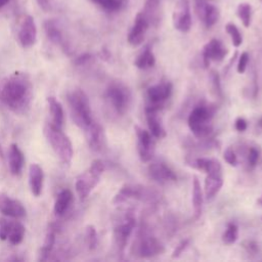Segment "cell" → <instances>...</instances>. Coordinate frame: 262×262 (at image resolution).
Returning <instances> with one entry per match:
<instances>
[{
	"instance_id": "obj_1",
	"label": "cell",
	"mask_w": 262,
	"mask_h": 262,
	"mask_svg": "<svg viewBox=\"0 0 262 262\" xmlns=\"http://www.w3.org/2000/svg\"><path fill=\"white\" fill-rule=\"evenodd\" d=\"M32 85L27 75L15 73L3 81L0 87V99L12 112L23 114L29 107Z\"/></svg>"
},
{
	"instance_id": "obj_2",
	"label": "cell",
	"mask_w": 262,
	"mask_h": 262,
	"mask_svg": "<svg viewBox=\"0 0 262 262\" xmlns=\"http://www.w3.org/2000/svg\"><path fill=\"white\" fill-rule=\"evenodd\" d=\"M43 132L51 148L58 157V159L63 164L69 165L72 162L74 150L72 141L70 140L68 135L63 133L61 128L53 125L52 123H47L44 126Z\"/></svg>"
},
{
	"instance_id": "obj_3",
	"label": "cell",
	"mask_w": 262,
	"mask_h": 262,
	"mask_svg": "<svg viewBox=\"0 0 262 262\" xmlns=\"http://www.w3.org/2000/svg\"><path fill=\"white\" fill-rule=\"evenodd\" d=\"M214 113L215 108L210 104H199L190 112L187 124L196 138L203 139L212 133V119Z\"/></svg>"
},
{
	"instance_id": "obj_4",
	"label": "cell",
	"mask_w": 262,
	"mask_h": 262,
	"mask_svg": "<svg viewBox=\"0 0 262 262\" xmlns=\"http://www.w3.org/2000/svg\"><path fill=\"white\" fill-rule=\"evenodd\" d=\"M68 101L74 122L81 129H85L94 120L87 94L82 89H75L68 95Z\"/></svg>"
},
{
	"instance_id": "obj_5",
	"label": "cell",
	"mask_w": 262,
	"mask_h": 262,
	"mask_svg": "<svg viewBox=\"0 0 262 262\" xmlns=\"http://www.w3.org/2000/svg\"><path fill=\"white\" fill-rule=\"evenodd\" d=\"M136 219L133 210H126L121 214L114 225V244L117 253L120 255L124 254L128 239L135 227Z\"/></svg>"
},
{
	"instance_id": "obj_6",
	"label": "cell",
	"mask_w": 262,
	"mask_h": 262,
	"mask_svg": "<svg viewBox=\"0 0 262 262\" xmlns=\"http://www.w3.org/2000/svg\"><path fill=\"white\" fill-rule=\"evenodd\" d=\"M104 171V164L101 160H94L90 167L83 172L76 181V190L81 200H85L93 188L98 184Z\"/></svg>"
},
{
	"instance_id": "obj_7",
	"label": "cell",
	"mask_w": 262,
	"mask_h": 262,
	"mask_svg": "<svg viewBox=\"0 0 262 262\" xmlns=\"http://www.w3.org/2000/svg\"><path fill=\"white\" fill-rule=\"evenodd\" d=\"M164 252L165 247L162 242L149 234L145 229H140L131 248L132 255L139 258H151L161 255Z\"/></svg>"
},
{
	"instance_id": "obj_8",
	"label": "cell",
	"mask_w": 262,
	"mask_h": 262,
	"mask_svg": "<svg viewBox=\"0 0 262 262\" xmlns=\"http://www.w3.org/2000/svg\"><path fill=\"white\" fill-rule=\"evenodd\" d=\"M105 96L116 113L121 116L126 114L132 100L130 90L121 82H112L106 88Z\"/></svg>"
},
{
	"instance_id": "obj_9",
	"label": "cell",
	"mask_w": 262,
	"mask_h": 262,
	"mask_svg": "<svg viewBox=\"0 0 262 262\" xmlns=\"http://www.w3.org/2000/svg\"><path fill=\"white\" fill-rule=\"evenodd\" d=\"M154 194L147 188L141 185L124 184L120 190L116 193L113 199L115 205L123 204L129 200H140V201H151L154 200Z\"/></svg>"
},
{
	"instance_id": "obj_10",
	"label": "cell",
	"mask_w": 262,
	"mask_h": 262,
	"mask_svg": "<svg viewBox=\"0 0 262 262\" xmlns=\"http://www.w3.org/2000/svg\"><path fill=\"white\" fill-rule=\"evenodd\" d=\"M172 89V84L170 82H160L154 86H150L146 91L148 100L147 106L160 111L165 101L170 98Z\"/></svg>"
},
{
	"instance_id": "obj_11",
	"label": "cell",
	"mask_w": 262,
	"mask_h": 262,
	"mask_svg": "<svg viewBox=\"0 0 262 262\" xmlns=\"http://www.w3.org/2000/svg\"><path fill=\"white\" fill-rule=\"evenodd\" d=\"M134 130L137 137V151L140 160L144 163L151 161L156 149V144L152 139L154 136L149 131H146L139 126H135Z\"/></svg>"
},
{
	"instance_id": "obj_12",
	"label": "cell",
	"mask_w": 262,
	"mask_h": 262,
	"mask_svg": "<svg viewBox=\"0 0 262 262\" xmlns=\"http://www.w3.org/2000/svg\"><path fill=\"white\" fill-rule=\"evenodd\" d=\"M191 14L188 0H178L173 11V26L181 32L186 33L191 28Z\"/></svg>"
},
{
	"instance_id": "obj_13",
	"label": "cell",
	"mask_w": 262,
	"mask_h": 262,
	"mask_svg": "<svg viewBox=\"0 0 262 262\" xmlns=\"http://www.w3.org/2000/svg\"><path fill=\"white\" fill-rule=\"evenodd\" d=\"M147 174L149 178L160 184L175 182L177 180L175 172L162 161H156L150 163L147 168Z\"/></svg>"
},
{
	"instance_id": "obj_14",
	"label": "cell",
	"mask_w": 262,
	"mask_h": 262,
	"mask_svg": "<svg viewBox=\"0 0 262 262\" xmlns=\"http://www.w3.org/2000/svg\"><path fill=\"white\" fill-rule=\"evenodd\" d=\"M149 26L150 25H149L146 16L143 14V12L142 11L138 12L134 18L133 26L131 27V29L128 33V36H127L128 43L132 46L140 45L145 38V34H146Z\"/></svg>"
},
{
	"instance_id": "obj_15",
	"label": "cell",
	"mask_w": 262,
	"mask_h": 262,
	"mask_svg": "<svg viewBox=\"0 0 262 262\" xmlns=\"http://www.w3.org/2000/svg\"><path fill=\"white\" fill-rule=\"evenodd\" d=\"M37 40V26L31 15H26L21 20L18 30V41L25 48L32 47Z\"/></svg>"
},
{
	"instance_id": "obj_16",
	"label": "cell",
	"mask_w": 262,
	"mask_h": 262,
	"mask_svg": "<svg viewBox=\"0 0 262 262\" xmlns=\"http://www.w3.org/2000/svg\"><path fill=\"white\" fill-rule=\"evenodd\" d=\"M84 131L89 147L96 152L102 151L105 146V135L101 125L93 121L84 129Z\"/></svg>"
},
{
	"instance_id": "obj_17",
	"label": "cell",
	"mask_w": 262,
	"mask_h": 262,
	"mask_svg": "<svg viewBox=\"0 0 262 262\" xmlns=\"http://www.w3.org/2000/svg\"><path fill=\"white\" fill-rule=\"evenodd\" d=\"M227 54V49L218 39H212L203 48L204 67L208 68L210 61H221Z\"/></svg>"
},
{
	"instance_id": "obj_18",
	"label": "cell",
	"mask_w": 262,
	"mask_h": 262,
	"mask_svg": "<svg viewBox=\"0 0 262 262\" xmlns=\"http://www.w3.org/2000/svg\"><path fill=\"white\" fill-rule=\"evenodd\" d=\"M0 213L11 218H23L26 216V208L15 199L6 193H0Z\"/></svg>"
},
{
	"instance_id": "obj_19",
	"label": "cell",
	"mask_w": 262,
	"mask_h": 262,
	"mask_svg": "<svg viewBox=\"0 0 262 262\" xmlns=\"http://www.w3.org/2000/svg\"><path fill=\"white\" fill-rule=\"evenodd\" d=\"M194 11L206 28L213 27L219 19V9L209 2H195Z\"/></svg>"
},
{
	"instance_id": "obj_20",
	"label": "cell",
	"mask_w": 262,
	"mask_h": 262,
	"mask_svg": "<svg viewBox=\"0 0 262 262\" xmlns=\"http://www.w3.org/2000/svg\"><path fill=\"white\" fill-rule=\"evenodd\" d=\"M223 185L222 171H214L206 174L205 195L207 200L214 199Z\"/></svg>"
},
{
	"instance_id": "obj_21",
	"label": "cell",
	"mask_w": 262,
	"mask_h": 262,
	"mask_svg": "<svg viewBox=\"0 0 262 262\" xmlns=\"http://www.w3.org/2000/svg\"><path fill=\"white\" fill-rule=\"evenodd\" d=\"M158 110L146 106L145 107V119L147 122V126L150 134L158 139H162L166 136V131L159 119Z\"/></svg>"
},
{
	"instance_id": "obj_22",
	"label": "cell",
	"mask_w": 262,
	"mask_h": 262,
	"mask_svg": "<svg viewBox=\"0 0 262 262\" xmlns=\"http://www.w3.org/2000/svg\"><path fill=\"white\" fill-rule=\"evenodd\" d=\"M44 173L42 168L38 164H32L29 169V185L32 193L35 196H39L43 188Z\"/></svg>"
},
{
	"instance_id": "obj_23",
	"label": "cell",
	"mask_w": 262,
	"mask_h": 262,
	"mask_svg": "<svg viewBox=\"0 0 262 262\" xmlns=\"http://www.w3.org/2000/svg\"><path fill=\"white\" fill-rule=\"evenodd\" d=\"M25 163L23 151L19 149L17 144L12 143L8 149V165L12 175H19Z\"/></svg>"
},
{
	"instance_id": "obj_24",
	"label": "cell",
	"mask_w": 262,
	"mask_h": 262,
	"mask_svg": "<svg viewBox=\"0 0 262 262\" xmlns=\"http://www.w3.org/2000/svg\"><path fill=\"white\" fill-rule=\"evenodd\" d=\"M188 164L198 170H201L203 172L210 173L214 171H222V167L219 161L211 158H196L192 161L188 162Z\"/></svg>"
},
{
	"instance_id": "obj_25",
	"label": "cell",
	"mask_w": 262,
	"mask_h": 262,
	"mask_svg": "<svg viewBox=\"0 0 262 262\" xmlns=\"http://www.w3.org/2000/svg\"><path fill=\"white\" fill-rule=\"evenodd\" d=\"M47 103H48L49 113L51 116V123L61 128L64 121V114H63V108L61 103L54 96H49L47 98Z\"/></svg>"
},
{
	"instance_id": "obj_26",
	"label": "cell",
	"mask_w": 262,
	"mask_h": 262,
	"mask_svg": "<svg viewBox=\"0 0 262 262\" xmlns=\"http://www.w3.org/2000/svg\"><path fill=\"white\" fill-rule=\"evenodd\" d=\"M161 0H145L143 5V14L146 16L149 25L157 26L160 21Z\"/></svg>"
},
{
	"instance_id": "obj_27",
	"label": "cell",
	"mask_w": 262,
	"mask_h": 262,
	"mask_svg": "<svg viewBox=\"0 0 262 262\" xmlns=\"http://www.w3.org/2000/svg\"><path fill=\"white\" fill-rule=\"evenodd\" d=\"M155 63H156V57L149 45H146L134 60L135 67L141 70L150 69L155 66Z\"/></svg>"
},
{
	"instance_id": "obj_28",
	"label": "cell",
	"mask_w": 262,
	"mask_h": 262,
	"mask_svg": "<svg viewBox=\"0 0 262 262\" xmlns=\"http://www.w3.org/2000/svg\"><path fill=\"white\" fill-rule=\"evenodd\" d=\"M203 191L202 186L199 181V178L196 176H193L192 180V206H193V212H194V218H199L202 214L203 210Z\"/></svg>"
},
{
	"instance_id": "obj_29",
	"label": "cell",
	"mask_w": 262,
	"mask_h": 262,
	"mask_svg": "<svg viewBox=\"0 0 262 262\" xmlns=\"http://www.w3.org/2000/svg\"><path fill=\"white\" fill-rule=\"evenodd\" d=\"M73 202V192L70 189L61 190L55 200L54 203V213L57 216H61L69 209L70 205Z\"/></svg>"
},
{
	"instance_id": "obj_30",
	"label": "cell",
	"mask_w": 262,
	"mask_h": 262,
	"mask_svg": "<svg viewBox=\"0 0 262 262\" xmlns=\"http://www.w3.org/2000/svg\"><path fill=\"white\" fill-rule=\"evenodd\" d=\"M45 33L48 39L54 44H61L62 43V34L54 19H47L44 24Z\"/></svg>"
},
{
	"instance_id": "obj_31",
	"label": "cell",
	"mask_w": 262,
	"mask_h": 262,
	"mask_svg": "<svg viewBox=\"0 0 262 262\" xmlns=\"http://www.w3.org/2000/svg\"><path fill=\"white\" fill-rule=\"evenodd\" d=\"M25 226L18 221H12L7 239L11 245H18L21 243L25 236Z\"/></svg>"
},
{
	"instance_id": "obj_32",
	"label": "cell",
	"mask_w": 262,
	"mask_h": 262,
	"mask_svg": "<svg viewBox=\"0 0 262 262\" xmlns=\"http://www.w3.org/2000/svg\"><path fill=\"white\" fill-rule=\"evenodd\" d=\"M236 14L243 25L246 28H249L251 25V19H252V7L249 3L243 2L237 5L236 8Z\"/></svg>"
},
{
	"instance_id": "obj_33",
	"label": "cell",
	"mask_w": 262,
	"mask_h": 262,
	"mask_svg": "<svg viewBox=\"0 0 262 262\" xmlns=\"http://www.w3.org/2000/svg\"><path fill=\"white\" fill-rule=\"evenodd\" d=\"M54 242H55V233H54V231L50 230V231L47 232L46 237H45L44 243H43V246H42V248L40 250L39 260L44 261V260H46L48 258L50 252L52 251Z\"/></svg>"
},
{
	"instance_id": "obj_34",
	"label": "cell",
	"mask_w": 262,
	"mask_h": 262,
	"mask_svg": "<svg viewBox=\"0 0 262 262\" xmlns=\"http://www.w3.org/2000/svg\"><path fill=\"white\" fill-rule=\"evenodd\" d=\"M94 3L99 5L102 9L110 12H115L125 5L126 0H92Z\"/></svg>"
},
{
	"instance_id": "obj_35",
	"label": "cell",
	"mask_w": 262,
	"mask_h": 262,
	"mask_svg": "<svg viewBox=\"0 0 262 262\" xmlns=\"http://www.w3.org/2000/svg\"><path fill=\"white\" fill-rule=\"evenodd\" d=\"M238 238V228L237 226L230 222L227 224L225 231L222 234V241L225 245H232Z\"/></svg>"
},
{
	"instance_id": "obj_36",
	"label": "cell",
	"mask_w": 262,
	"mask_h": 262,
	"mask_svg": "<svg viewBox=\"0 0 262 262\" xmlns=\"http://www.w3.org/2000/svg\"><path fill=\"white\" fill-rule=\"evenodd\" d=\"M225 31L227 32V34L230 36L232 45L234 47H238L242 43H243V37L242 34L239 32V30L237 29V27L232 24V23H228L225 26Z\"/></svg>"
},
{
	"instance_id": "obj_37",
	"label": "cell",
	"mask_w": 262,
	"mask_h": 262,
	"mask_svg": "<svg viewBox=\"0 0 262 262\" xmlns=\"http://www.w3.org/2000/svg\"><path fill=\"white\" fill-rule=\"evenodd\" d=\"M210 80H211V84H212V89L215 92L216 96L222 98L223 91H222V87H221V81H220L219 74L216 71L212 70L210 73Z\"/></svg>"
},
{
	"instance_id": "obj_38",
	"label": "cell",
	"mask_w": 262,
	"mask_h": 262,
	"mask_svg": "<svg viewBox=\"0 0 262 262\" xmlns=\"http://www.w3.org/2000/svg\"><path fill=\"white\" fill-rule=\"evenodd\" d=\"M85 236H86V242H87L88 248L90 250H94L97 246V233H96L95 227L93 225H88L86 227Z\"/></svg>"
},
{
	"instance_id": "obj_39",
	"label": "cell",
	"mask_w": 262,
	"mask_h": 262,
	"mask_svg": "<svg viewBox=\"0 0 262 262\" xmlns=\"http://www.w3.org/2000/svg\"><path fill=\"white\" fill-rule=\"evenodd\" d=\"M11 222L7 220L6 218L0 217V239L1 241H5L7 239L9 230H10V226H11Z\"/></svg>"
},
{
	"instance_id": "obj_40",
	"label": "cell",
	"mask_w": 262,
	"mask_h": 262,
	"mask_svg": "<svg viewBox=\"0 0 262 262\" xmlns=\"http://www.w3.org/2000/svg\"><path fill=\"white\" fill-rule=\"evenodd\" d=\"M258 160H259V150L254 147V146H251L248 150V154H247V161H248V165L251 167V168H254L257 163H258Z\"/></svg>"
},
{
	"instance_id": "obj_41",
	"label": "cell",
	"mask_w": 262,
	"mask_h": 262,
	"mask_svg": "<svg viewBox=\"0 0 262 262\" xmlns=\"http://www.w3.org/2000/svg\"><path fill=\"white\" fill-rule=\"evenodd\" d=\"M249 59H250V56H249V53L248 52H243L241 55H239V58H238V61H237V66H236V71L238 74H244L246 69H247V66L249 63Z\"/></svg>"
},
{
	"instance_id": "obj_42",
	"label": "cell",
	"mask_w": 262,
	"mask_h": 262,
	"mask_svg": "<svg viewBox=\"0 0 262 262\" xmlns=\"http://www.w3.org/2000/svg\"><path fill=\"white\" fill-rule=\"evenodd\" d=\"M243 248L246 250V252L250 255H256L259 253V246L258 244L253 239H247L243 242Z\"/></svg>"
},
{
	"instance_id": "obj_43",
	"label": "cell",
	"mask_w": 262,
	"mask_h": 262,
	"mask_svg": "<svg viewBox=\"0 0 262 262\" xmlns=\"http://www.w3.org/2000/svg\"><path fill=\"white\" fill-rule=\"evenodd\" d=\"M223 158L227 164L230 166H236L237 165V157L234 152V150L231 147H227L223 154Z\"/></svg>"
},
{
	"instance_id": "obj_44",
	"label": "cell",
	"mask_w": 262,
	"mask_h": 262,
	"mask_svg": "<svg viewBox=\"0 0 262 262\" xmlns=\"http://www.w3.org/2000/svg\"><path fill=\"white\" fill-rule=\"evenodd\" d=\"M188 245H189V239H188V238L182 239V241L176 246V248L174 249V251H173V253H172V258H178V257L183 253V251L187 248Z\"/></svg>"
},
{
	"instance_id": "obj_45",
	"label": "cell",
	"mask_w": 262,
	"mask_h": 262,
	"mask_svg": "<svg viewBox=\"0 0 262 262\" xmlns=\"http://www.w3.org/2000/svg\"><path fill=\"white\" fill-rule=\"evenodd\" d=\"M38 6L44 10V11H49L53 7V0H36Z\"/></svg>"
},
{
	"instance_id": "obj_46",
	"label": "cell",
	"mask_w": 262,
	"mask_h": 262,
	"mask_svg": "<svg viewBox=\"0 0 262 262\" xmlns=\"http://www.w3.org/2000/svg\"><path fill=\"white\" fill-rule=\"evenodd\" d=\"M234 127H235V129H236L238 132H244V131H246V129H247V127H248L247 121H246L244 118L239 117V118H237V119L235 120V122H234Z\"/></svg>"
},
{
	"instance_id": "obj_47",
	"label": "cell",
	"mask_w": 262,
	"mask_h": 262,
	"mask_svg": "<svg viewBox=\"0 0 262 262\" xmlns=\"http://www.w3.org/2000/svg\"><path fill=\"white\" fill-rule=\"evenodd\" d=\"M92 58V55L89 54V53H84L83 55L79 56L77 59H76V63L78 66H82V64H85L86 62H88L90 59Z\"/></svg>"
},
{
	"instance_id": "obj_48",
	"label": "cell",
	"mask_w": 262,
	"mask_h": 262,
	"mask_svg": "<svg viewBox=\"0 0 262 262\" xmlns=\"http://www.w3.org/2000/svg\"><path fill=\"white\" fill-rule=\"evenodd\" d=\"M8 2H9V0H0V9L2 7H4L6 4H8Z\"/></svg>"
},
{
	"instance_id": "obj_49",
	"label": "cell",
	"mask_w": 262,
	"mask_h": 262,
	"mask_svg": "<svg viewBox=\"0 0 262 262\" xmlns=\"http://www.w3.org/2000/svg\"><path fill=\"white\" fill-rule=\"evenodd\" d=\"M257 204L260 206V207H262V194L259 196V199L257 200Z\"/></svg>"
},
{
	"instance_id": "obj_50",
	"label": "cell",
	"mask_w": 262,
	"mask_h": 262,
	"mask_svg": "<svg viewBox=\"0 0 262 262\" xmlns=\"http://www.w3.org/2000/svg\"><path fill=\"white\" fill-rule=\"evenodd\" d=\"M195 2H209L210 0H194Z\"/></svg>"
},
{
	"instance_id": "obj_51",
	"label": "cell",
	"mask_w": 262,
	"mask_h": 262,
	"mask_svg": "<svg viewBox=\"0 0 262 262\" xmlns=\"http://www.w3.org/2000/svg\"><path fill=\"white\" fill-rule=\"evenodd\" d=\"M258 124H259V126L262 128V117L259 119V123H258Z\"/></svg>"
}]
</instances>
